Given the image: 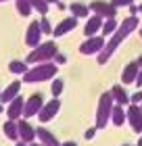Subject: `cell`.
Wrapping results in <instances>:
<instances>
[{
  "mask_svg": "<svg viewBox=\"0 0 142 146\" xmlns=\"http://www.w3.org/2000/svg\"><path fill=\"white\" fill-rule=\"evenodd\" d=\"M138 23H140V21H138V17H136V15H132V17H127L125 21L121 23L117 29H115V34L111 36V40L105 44V48L98 52V63H100V65H105L107 61H109V56H111L113 52L119 48V44L123 42V40H125V38L130 36L134 29L138 27Z\"/></svg>",
  "mask_w": 142,
  "mask_h": 146,
  "instance_id": "6da1fadb",
  "label": "cell"
},
{
  "mask_svg": "<svg viewBox=\"0 0 142 146\" xmlns=\"http://www.w3.org/2000/svg\"><path fill=\"white\" fill-rule=\"evenodd\" d=\"M57 65L55 63H38L36 67H31L23 73V82L25 84H38V82H46V79L57 75Z\"/></svg>",
  "mask_w": 142,
  "mask_h": 146,
  "instance_id": "7a4b0ae2",
  "label": "cell"
},
{
  "mask_svg": "<svg viewBox=\"0 0 142 146\" xmlns=\"http://www.w3.org/2000/svg\"><path fill=\"white\" fill-rule=\"evenodd\" d=\"M57 44L55 42H46V44H38L36 48H33L27 58H25V63L27 65H38V63H46V61H50V58H55L57 54Z\"/></svg>",
  "mask_w": 142,
  "mask_h": 146,
  "instance_id": "3957f363",
  "label": "cell"
},
{
  "mask_svg": "<svg viewBox=\"0 0 142 146\" xmlns=\"http://www.w3.org/2000/svg\"><path fill=\"white\" fill-rule=\"evenodd\" d=\"M103 48H105V38L103 36H90L79 46V52L82 54H98Z\"/></svg>",
  "mask_w": 142,
  "mask_h": 146,
  "instance_id": "277c9868",
  "label": "cell"
},
{
  "mask_svg": "<svg viewBox=\"0 0 142 146\" xmlns=\"http://www.w3.org/2000/svg\"><path fill=\"white\" fill-rule=\"evenodd\" d=\"M90 11H94L98 17L103 19H113L117 15V6H113L111 2H103V0H94L90 4Z\"/></svg>",
  "mask_w": 142,
  "mask_h": 146,
  "instance_id": "5b68a950",
  "label": "cell"
},
{
  "mask_svg": "<svg viewBox=\"0 0 142 146\" xmlns=\"http://www.w3.org/2000/svg\"><path fill=\"white\" fill-rule=\"evenodd\" d=\"M40 38H42V29H40V21H31L27 27V34H25V44L29 48H36L40 44Z\"/></svg>",
  "mask_w": 142,
  "mask_h": 146,
  "instance_id": "8992f818",
  "label": "cell"
},
{
  "mask_svg": "<svg viewBox=\"0 0 142 146\" xmlns=\"http://www.w3.org/2000/svg\"><path fill=\"white\" fill-rule=\"evenodd\" d=\"M75 25H77V17H67V19H63V21L52 29V34H55L57 38H61V36L69 34L71 29H75Z\"/></svg>",
  "mask_w": 142,
  "mask_h": 146,
  "instance_id": "52a82bcc",
  "label": "cell"
},
{
  "mask_svg": "<svg viewBox=\"0 0 142 146\" xmlns=\"http://www.w3.org/2000/svg\"><path fill=\"white\" fill-rule=\"evenodd\" d=\"M40 109H42V94H31L29 100L25 102V107H23V113H25V117H31V115H36Z\"/></svg>",
  "mask_w": 142,
  "mask_h": 146,
  "instance_id": "ba28073f",
  "label": "cell"
},
{
  "mask_svg": "<svg viewBox=\"0 0 142 146\" xmlns=\"http://www.w3.org/2000/svg\"><path fill=\"white\" fill-rule=\"evenodd\" d=\"M138 71H140V65H138V61L127 63V65H125V69H123V73H121V82H123V84H132V82H136Z\"/></svg>",
  "mask_w": 142,
  "mask_h": 146,
  "instance_id": "9c48e42d",
  "label": "cell"
},
{
  "mask_svg": "<svg viewBox=\"0 0 142 146\" xmlns=\"http://www.w3.org/2000/svg\"><path fill=\"white\" fill-rule=\"evenodd\" d=\"M98 29H103V17H98V15H92L90 19H88V23H86V27H84V34L90 38V36H96V31Z\"/></svg>",
  "mask_w": 142,
  "mask_h": 146,
  "instance_id": "30bf717a",
  "label": "cell"
},
{
  "mask_svg": "<svg viewBox=\"0 0 142 146\" xmlns=\"http://www.w3.org/2000/svg\"><path fill=\"white\" fill-rule=\"evenodd\" d=\"M19 90H21V82H13L11 86L4 88V92H0V100L2 102H11L13 98L19 96Z\"/></svg>",
  "mask_w": 142,
  "mask_h": 146,
  "instance_id": "8fae6325",
  "label": "cell"
},
{
  "mask_svg": "<svg viewBox=\"0 0 142 146\" xmlns=\"http://www.w3.org/2000/svg\"><path fill=\"white\" fill-rule=\"evenodd\" d=\"M23 107H25V102L21 100V96H17V98H13L11 104H9V117L15 121V119L23 113Z\"/></svg>",
  "mask_w": 142,
  "mask_h": 146,
  "instance_id": "7c38bea8",
  "label": "cell"
},
{
  "mask_svg": "<svg viewBox=\"0 0 142 146\" xmlns=\"http://www.w3.org/2000/svg\"><path fill=\"white\" fill-rule=\"evenodd\" d=\"M111 111V94H103V98H100V104H98V123L103 125L105 123V117H107V113Z\"/></svg>",
  "mask_w": 142,
  "mask_h": 146,
  "instance_id": "4fadbf2b",
  "label": "cell"
},
{
  "mask_svg": "<svg viewBox=\"0 0 142 146\" xmlns=\"http://www.w3.org/2000/svg\"><path fill=\"white\" fill-rule=\"evenodd\" d=\"M57 109H59V100L48 102L42 111H40V119H42V121H48V119H52V117H55V113H57Z\"/></svg>",
  "mask_w": 142,
  "mask_h": 146,
  "instance_id": "5bb4252c",
  "label": "cell"
},
{
  "mask_svg": "<svg viewBox=\"0 0 142 146\" xmlns=\"http://www.w3.org/2000/svg\"><path fill=\"white\" fill-rule=\"evenodd\" d=\"M69 11L73 13V17H88L90 15V6L88 4H82V2H73L71 6H69Z\"/></svg>",
  "mask_w": 142,
  "mask_h": 146,
  "instance_id": "9a60e30c",
  "label": "cell"
},
{
  "mask_svg": "<svg viewBox=\"0 0 142 146\" xmlns=\"http://www.w3.org/2000/svg\"><path fill=\"white\" fill-rule=\"evenodd\" d=\"M15 6H17V13L21 17H29L31 11H33V6L29 4V0H15Z\"/></svg>",
  "mask_w": 142,
  "mask_h": 146,
  "instance_id": "2e32d148",
  "label": "cell"
},
{
  "mask_svg": "<svg viewBox=\"0 0 142 146\" xmlns=\"http://www.w3.org/2000/svg\"><path fill=\"white\" fill-rule=\"evenodd\" d=\"M9 71L17 73V75H23V73L27 71V63H25V61H11L9 63Z\"/></svg>",
  "mask_w": 142,
  "mask_h": 146,
  "instance_id": "e0dca14e",
  "label": "cell"
},
{
  "mask_svg": "<svg viewBox=\"0 0 142 146\" xmlns=\"http://www.w3.org/2000/svg\"><path fill=\"white\" fill-rule=\"evenodd\" d=\"M117 27H119V25H117V21H115V17L107 19V21H103V36H113Z\"/></svg>",
  "mask_w": 142,
  "mask_h": 146,
  "instance_id": "ac0fdd59",
  "label": "cell"
},
{
  "mask_svg": "<svg viewBox=\"0 0 142 146\" xmlns=\"http://www.w3.org/2000/svg\"><path fill=\"white\" fill-rule=\"evenodd\" d=\"M4 134H6V138H11V140H15V138L19 136V125L13 121V119L4 125Z\"/></svg>",
  "mask_w": 142,
  "mask_h": 146,
  "instance_id": "d6986e66",
  "label": "cell"
},
{
  "mask_svg": "<svg viewBox=\"0 0 142 146\" xmlns=\"http://www.w3.org/2000/svg\"><path fill=\"white\" fill-rule=\"evenodd\" d=\"M19 136L23 138V140H31L33 138V129H31V125H27L25 121L19 123Z\"/></svg>",
  "mask_w": 142,
  "mask_h": 146,
  "instance_id": "ffe728a7",
  "label": "cell"
},
{
  "mask_svg": "<svg viewBox=\"0 0 142 146\" xmlns=\"http://www.w3.org/2000/svg\"><path fill=\"white\" fill-rule=\"evenodd\" d=\"M29 4L33 6V9H36L40 15H46V13H48V0H29Z\"/></svg>",
  "mask_w": 142,
  "mask_h": 146,
  "instance_id": "44dd1931",
  "label": "cell"
},
{
  "mask_svg": "<svg viewBox=\"0 0 142 146\" xmlns=\"http://www.w3.org/2000/svg\"><path fill=\"white\" fill-rule=\"evenodd\" d=\"M111 94L117 98L119 102H127V94L123 92V88H121V86H113V90H111Z\"/></svg>",
  "mask_w": 142,
  "mask_h": 146,
  "instance_id": "7402d4cb",
  "label": "cell"
},
{
  "mask_svg": "<svg viewBox=\"0 0 142 146\" xmlns=\"http://www.w3.org/2000/svg\"><path fill=\"white\" fill-rule=\"evenodd\" d=\"M40 29H42V34H46V36L52 34V25H50L48 19H46V15H44L42 19H40Z\"/></svg>",
  "mask_w": 142,
  "mask_h": 146,
  "instance_id": "603a6c76",
  "label": "cell"
},
{
  "mask_svg": "<svg viewBox=\"0 0 142 146\" xmlns=\"http://www.w3.org/2000/svg\"><path fill=\"white\" fill-rule=\"evenodd\" d=\"M38 134H40V138H42L46 144H50V146H55V144H57V142H55V138H52L46 129H38Z\"/></svg>",
  "mask_w": 142,
  "mask_h": 146,
  "instance_id": "cb8c5ba5",
  "label": "cell"
},
{
  "mask_svg": "<svg viewBox=\"0 0 142 146\" xmlns=\"http://www.w3.org/2000/svg\"><path fill=\"white\" fill-rule=\"evenodd\" d=\"M61 92H63V82H61V79H55V82H52V96H59Z\"/></svg>",
  "mask_w": 142,
  "mask_h": 146,
  "instance_id": "d4e9b609",
  "label": "cell"
},
{
  "mask_svg": "<svg viewBox=\"0 0 142 146\" xmlns=\"http://www.w3.org/2000/svg\"><path fill=\"white\" fill-rule=\"evenodd\" d=\"M132 2H134V0H111L113 6H130Z\"/></svg>",
  "mask_w": 142,
  "mask_h": 146,
  "instance_id": "484cf974",
  "label": "cell"
},
{
  "mask_svg": "<svg viewBox=\"0 0 142 146\" xmlns=\"http://www.w3.org/2000/svg\"><path fill=\"white\" fill-rule=\"evenodd\" d=\"M115 123H121V121H123V115H121V109H115Z\"/></svg>",
  "mask_w": 142,
  "mask_h": 146,
  "instance_id": "4316f807",
  "label": "cell"
},
{
  "mask_svg": "<svg viewBox=\"0 0 142 146\" xmlns=\"http://www.w3.org/2000/svg\"><path fill=\"white\" fill-rule=\"evenodd\" d=\"M55 61H57L59 65H63V63L67 61V56H65V54H61V52H57V54H55Z\"/></svg>",
  "mask_w": 142,
  "mask_h": 146,
  "instance_id": "83f0119b",
  "label": "cell"
},
{
  "mask_svg": "<svg viewBox=\"0 0 142 146\" xmlns=\"http://www.w3.org/2000/svg\"><path fill=\"white\" fill-rule=\"evenodd\" d=\"M136 84H138V86H142V69L138 71V75H136Z\"/></svg>",
  "mask_w": 142,
  "mask_h": 146,
  "instance_id": "f1b7e54d",
  "label": "cell"
},
{
  "mask_svg": "<svg viewBox=\"0 0 142 146\" xmlns=\"http://www.w3.org/2000/svg\"><path fill=\"white\" fill-rule=\"evenodd\" d=\"M134 102H138V100H142V92H138V94H134V98H132Z\"/></svg>",
  "mask_w": 142,
  "mask_h": 146,
  "instance_id": "f546056e",
  "label": "cell"
},
{
  "mask_svg": "<svg viewBox=\"0 0 142 146\" xmlns=\"http://www.w3.org/2000/svg\"><path fill=\"white\" fill-rule=\"evenodd\" d=\"M138 65H140V67H142V56H140V58H138Z\"/></svg>",
  "mask_w": 142,
  "mask_h": 146,
  "instance_id": "4dcf8cb0",
  "label": "cell"
},
{
  "mask_svg": "<svg viewBox=\"0 0 142 146\" xmlns=\"http://www.w3.org/2000/svg\"><path fill=\"white\" fill-rule=\"evenodd\" d=\"M138 13H142V4H140V6H138Z\"/></svg>",
  "mask_w": 142,
  "mask_h": 146,
  "instance_id": "1f68e13d",
  "label": "cell"
},
{
  "mask_svg": "<svg viewBox=\"0 0 142 146\" xmlns=\"http://www.w3.org/2000/svg\"><path fill=\"white\" fill-rule=\"evenodd\" d=\"M48 2H55V4H57V2H59V0H48Z\"/></svg>",
  "mask_w": 142,
  "mask_h": 146,
  "instance_id": "d6a6232c",
  "label": "cell"
},
{
  "mask_svg": "<svg viewBox=\"0 0 142 146\" xmlns=\"http://www.w3.org/2000/svg\"><path fill=\"white\" fill-rule=\"evenodd\" d=\"M0 2H6V0H0Z\"/></svg>",
  "mask_w": 142,
  "mask_h": 146,
  "instance_id": "836d02e7",
  "label": "cell"
},
{
  "mask_svg": "<svg viewBox=\"0 0 142 146\" xmlns=\"http://www.w3.org/2000/svg\"><path fill=\"white\" fill-rule=\"evenodd\" d=\"M0 113H2V107H0Z\"/></svg>",
  "mask_w": 142,
  "mask_h": 146,
  "instance_id": "e575fe53",
  "label": "cell"
},
{
  "mask_svg": "<svg viewBox=\"0 0 142 146\" xmlns=\"http://www.w3.org/2000/svg\"><path fill=\"white\" fill-rule=\"evenodd\" d=\"M140 38H142V31H140Z\"/></svg>",
  "mask_w": 142,
  "mask_h": 146,
  "instance_id": "d590c367",
  "label": "cell"
},
{
  "mask_svg": "<svg viewBox=\"0 0 142 146\" xmlns=\"http://www.w3.org/2000/svg\"><path fill=\"white\" fill-rule=\"evenodd\" d=\"M19 146H23V144H19Z\"/></svg>",
  "mask_w": 142,
  "mask_h": 146,
  "instance_id": "8d00e7d4",
  "label": "cell"
},
{
  "mask_svg": "<svg viewBox=\"0 0 142 146\" xmlns=\"http://www.w3.org/2000/svg\"><path fill=\"white\" fill-rule=\"evenodd\" d=\"M0 92H2V90H0Z\"/></svg>",
  "mask_w": 142,
  "mask_h": 146,
  "instance_id": "74e56055",
  "label": "cell"
}]
</instances>
